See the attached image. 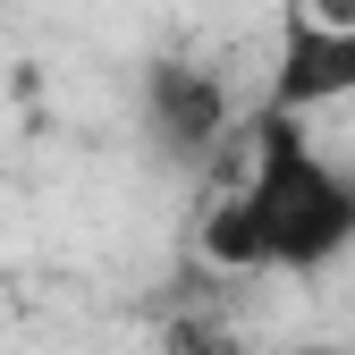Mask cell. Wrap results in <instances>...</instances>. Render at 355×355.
I'll return each instance as SVG.
<instances>
[{
	"instance_id": "cell-1",
	"label": "cell",
	"mask_w": 355,
	"mask_h": 355,
	"mask_svg": "<svg viewBox=\"0 0 355 355\" xmlns=\"http://www.w3.org/2000/svg\"><path fill=\"white\" fill-rule=\"evenodd\" d=\"M355 245V178L313 153L296 110H254V161L245 178L211 187L203 254L220 271H330Z\"/></svg>"
},
{
	"instance_id": "cell-2",
	"label": "cell",
	"mask_w": 355,
	"mask_h": 355,
	"mask_svg": "<svg viewBox=\"0 0 355 355\" xmlns=\"http://www.w3.org/2000/svg\"><path fill=\"white\" fill-rule=\"evenodd\" d=\"M229 127H237L229 85H220L203 60L161 51V60L144 68V136H153V153H161V161L203 169V161L220 153V136H229Z\"/></svg>"
},
{
	"instance_id": "cell-3",
	"label": "cell",
	"mask_w": 355,
	"mask_h": 355,
	"mask_svg": "<svg viewBox=\"0 0 355 355\" xmlns=\"http://www.w3.org/2000/svg\"><path fill=\"white\" fill-rule=\"evenodd\" d=\"M330 102H355V26H330V17H304L288 9L279 26V68H271V110H330Z\"/></svg>"
},
{
	"instance_id": "cell-4",
	"label": "cell",
	"mask_w": 355,
	"mask_h": 355,
	"mask_svg": "<svg viewBox=\"0 0 355 355\" xmlns=\"http://www.w3.org/2000/svg\"><path fill=\"white\" fill-rule=\"evenodd\" d=\"M161 355H245V338L220 322V313H178L161 330Z\"/></svg>"
},
{
	"instance_id": "cell-5",
	"label": "cell",
	"mask_w": 355,
	"mask_h": 355,
	"mask_svg": "<svg viewBox=\"0 0 355 355\" xmlns=\"http://www.w3.org/2000/svg\"><path fill=\"white\" fill-rule=\"evenodd\" d=\"M304 17H330V26H355V0H296Z\"/></svg>"
}]
</instances>
